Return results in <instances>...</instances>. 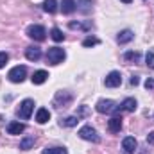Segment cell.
Wrapping results in <instances>:
<instances>
[{
  "label": "cell",
  "instance_id": "cell-1",
  "mask_svg": "<svg viewBox=\"0 0 154 154\" xmlns=\"http://www.w3.org/2000/svg\"><path fill=\"white\" fill-rule=\"evenodd\" d=\"M65 57H66V54H65V50L59 48V47H52V48H48V52H47V63H48V65H59V63H63Z\"/></svg>",
  "mask_w": 154,
  "mask_h": 154
},
{
  "label": "cell",
  "instance_id": "cell-8",
  "mask_svg": "<svg viewBox=\"0 0 154 154\" xmlns=\"http://www.w3.org/2000/svg\"><path fill=\"white\" fill-rule=\"evenodd\" d=\"M70 100H72V95H70L68 91H59V93L56 95V104H57V108H66V106L70 104Z\"/></svg>",
  "mask_w": 154,
  "mask_h": 154
},
{
  "label": "cell",
  "instance_id": "cell-6",
  "mask_svg": "<svg viewBox=\"0 0 154 154\" xmlns=\"http://www.w3.org/2000/svg\"><path fill=\"white\" fill-rule=\"evenodd\" d=\"M27 36L31 39H34V41H43L47 38V31L41 25H29L27 27Z\"/></svg>",
  "mask_w": 154,
  "mask_h": 154
},
{
  "label": "cell",
  "instance_id": "cell-4",
  "mask_svg": "<svg viewBox=\"0 0 154 154\" xmlns=\"http://www.w3.org/2000/svg\"><path fill=\"white\" fill-rule=\"evenodd\" d=\"M79 136H81L82 140H88V142H93V143L100 142V136L97 134V131H95L91 125H82V127L79 129Z\"/></svg>",
  "mask_w": 154,
  "mask_h": 154
},
{
  "label": "cell",
  "instance_id": "cell-21",
  "mask_svg": "<svg viewBox=\"0 0 154 154\" xmlns=\"http://www.w3.org/2000/svg\"><path fill=\"white\" fill-rule=\"evenodd\" d=\"M77 122H79V116H66V118L59 120V125L61 127H74V125H77Z\"/></svg>",
  "mask_w": 154,
  "mask_h": 154
},
{
  "label": "cell",
  "instance_id": "cell-10",
  "mask_svg": "<svg viewBox=\"0 0 154 154\" xmlns=\"http://www.w3.org/2000/svg\"><path fill=\"white\" fill-rule=\"evenodd\" d=\"M25 131V124H22V122H9L7 124V133L9 134H22Z\"/></svg>",
  "mask_w": 154,
  "mask_h": 154
},
{
  "label": "cell",
  "instance_id": "cell-3",
  "mask_svg": "<svg viewBox=\"0 0 154 154\" xmlns=\"http://www.w3.org/2000/svg\"><path fill=\"white\" fill-rule=\"evenodd\" d=\"M32 109H34V100H32V99H25V100L20 104L16 115L20 116L22 120H29L31 115H32Z\"/></svg>",
  "mask_w": 154,
  "mask_h": 154
},
{
  "label": "cell",
  "instance_id": "cell-31",
  "mask_svg": "<svg viewBox=\"0 0 154 154\" xmlns=\"http://www.w3.org/2000/svg\"><path fill=\"white\" fill-rule=\"evenodd\" d=\"M147 142H149V143H154V131L149 134V136H147Z\"/></svg>",
  "mask_w": 154,
  "mask_h": 154
},
{
  "label": "cell",
  "instance_id": "cell-27",
  "mask_svg": "<svg viewBox=\"0 0 154 154\" xmlns=\"http://www.w3.org/2000/svg\"><path fill=\"white\" fill-rule=\"evenodd\" d=\"M145 65H147L149 68H154V52L152 50L147 52V56H145Z\"/></svg>",
  "mask_w": 154,
  "mask_h": 154
},
{
  "label": "cell",
  "instance_id": "cell-32",
  "mask_svg": "<svg viewBox=\"0 0 154 154\" xmlns=\"http://www.w3.org/2000/svg\"><path fill=\"white\" fill-rule=\"evenodd\" d=\"M122 2H125V4H131V0H122Z\"/></svg>",
  "mask_w": 154,
  "mask_h": 154
},
{
  "label": "cell",
  "instance_id": "cell-30",
  "mask_svg": "<svg viewBox=\"0 0 154 154\" xmlns=\"http://www.w3.org/2000/svg\"><path fill=\"white\" fill-rule=\"evenodd\" d=\"M138 82H140V79H138L136 75H133V77H131V84H133V86H136Z\"/></svg>",
  "mask_w": 154,
  "mask_h": 154
},
{
  "label": "cell",
  "instance_id": "cell-15",
  "mask_svg": "<svg viewBox=\"0 0 154 154\" xmlns=\"http://www.w3.org/2000/svg\"><path fill=\"white\" fill-rule=\"evenodd\" d=\"M133 38H134V32H133L131 29H125V31H122V32L118 34L116 41H118L120 45H124V43H129V41H131Z\"/></svg>",
  "mask_w": 154,
  "mask_h": 154
},
{
  "label": "cell",
  "instance_id": "cell-19",
  "mask_svg": "<svg viewBox=\"0 0 154 154\" xmlns=\"http://www.w3.org/2000/svg\"><path fill=\"white\" fill-rule=\"evenodd\" d=\"M34 142H36V138H34L32 134H29V136H25V138L20 142V149H22V151H29V149L34 145Z\"/></svg>",
  "mask_w": 154,
  "mask_h": 154
},
{
  "label": "cell",
  "instance_id": "cell-12",
  "mask_svg": "<svg viewBox=\"0 0 154 154\" xmlns=\"http://www.w3.org/2000/svg\"><path fill=\"white\" fill-rule=\"evenodd\" d=\"M93 4H95V0H77V9L82 14H88V13H91Z\"/></svg>",
  "mask_w": 154,
  "mask_h": 154
},
{
  "label": "cell",
  "instance_id": "cell-18",
  "mask_svg": "<svg viewBox=\"0 0 154 154\" xmlns=\"http://www.w3.org/2000/svg\"><path fill=\"white\" fill-rule=\"evenodd\" d=\"M31 79H32V84H43V82L48 79V72L38 70V72H34V75L31 77Z\"/></svg>",
  "mask_w": 154,
  "mask_h": 154
},
{
  "label": "cell",
  "instance_id": "cell-24",
  "mask_svg": "<svg viewBox=\"0 0 154 154\" xmlns=\"http://www.w3.org/2000/svg\"><path fill=\"white\" fill-rule=\"evenodd\" d=\"M50 38L54 39V41H57V43H59V41H63V39H65V34L61 32V29L54 27V29L50 31Z\"/></svg>",
  "mask_w": 154,
  "mask_h": 154
},
{
  "label": "cell",
  "instance_id": "cell-16",
  "mask_svg": "<svg viewBox=\"0 0 154 154\" xmlns=\"http://www.w3.org/2000/svg\"><path fill=\"white\" fill-rule=\"evenodd\" d=\"M48 120H50V111L45 109V108H39L36 111V122L38 124H47Z\"/></svg>",
  "mask_w": 154,
  "mask_h": 154
},
{
  "label": "cell",
  "instance_id": "cell-7",
  "mask_svg": "<svg viewBox=\"0 0 154 154\" xmlns=\"http://www.w3.org/2000/svg\"><path fill=\"white\" fill-rule=\"evenodd\" d=\"M104 84H106L108 88H116V86H120V84H122V75H120V72H116V70L109 72V74L106 75V79H104Z\"/></svg>",
  "mask_w": 154,
  "mask_h": 154
},
{
  "label": "cell",
  "instance_id": "cell-5",
  "mask_svg": "<svg viewBox=\"0 0 154 154\" xmlns=\"http://www.w3.org/2000/svg\"><path fill=\"white\" fill-rule=\"evenodd\" d=\"M7 77H9V81H11V82H23V81H25V77H27V68L18 65V66H14V68H11V70H9Z\"/></svg>",
  "mask_w": 154,
  "mask_h": 154
},
{
  "label": "cell",
  "instance_id": "cell-22",
  "mask_svg": "<svg viewBox=\"0 0 154 154\" xmlns=\"http://www.w3.org/2000/svg\"><path fill=\"white\" fill-rule=\"evenodd\" d=\"M43 11H47V13H56L57 11V0H45L43 2Z\"/></svg>",
  "mask_w": 154,
  "mask_h": 154
},
{
  "label": "cell",
  "instance_id": "cell-28",
  "mask_svg": "<svg viewBox=\"0 0 154 154\" xmlns=\"http://www.w3.org/2000/svg\"><path fill=\"white\" fill-rule=\"evenodd\" d=\"M7 61H9V54L7 52H0V68H4Z\"/></svg>",
  "mask_w": 154,
  "mask_h": 154
},
{
  "label": "cell",
  "instance_id": "cell-20",
  "mask_svg": "<svg viewBox=\"0 0 154 154\" xmlns=\"http://www.w3.org/2000/svg\"><path fill=\"white\" fill-rule=\"evenodd\" d=\"M77 9V2L75 0H63V13L65 14H70Z\"/></svg>",
  "mask_w": 154,
  "mask_h": 154
},
{
  "label": "cell",
  "instance_id": "cell-29",
  "mask_svg": "<svg viewBox=\"0 0 154 154\" xmlns=\"http://www.w3.org/2000/svg\"><path fill=\"white\" fill-rule=\"evenodd\" d=\"M145 88L147 90H154V79H147L145 81Z\"/></svg>",
  "mask_w": 154,
  "mask_h": 154
},
{
  "label": "cell",
  "instance_id": "cell-2",
  "mask_svg": "<svg viewBox=\"0 0 154 154\" xmlns=\"http://www.w3.org/2000/svg\"><path fill=\"white\" fill-rule=\"evenodd\" d=\"M95 109H97L99 113H118V111H122L120 106H116L115 102L109 100V99H100V100L97 102Z\"/></svg>",
  "mask_w": 154,
  "mask_h": 154
},
{
  "label": "cell",
  "instance_id": "cell-11",
  "mask_svg": "<svg viewBox=\"0 0 154 154\" xmlns=\"http://www.w3.org/2000/svg\"><path fill=\"white\" fill-rule=\"evenodd\" d=\"M25 57L29 59V61H38L39 57H41V48L39 47H27L25 48Z\"/></svg>",
  "mask_w": 154,
  "mask_h": 154
},
{
  "label": "cell",
  "instance_id": "cell-17",
  "mask_svg": "<svg viewBox=\"0 0 154 154\" xmlns=\"http://www.w3.org/2000/svg\"><path fill=\"white\" fill-rule=\"evenodd\" d=\"M136 100L133 99V97H127V99H124V102L120 104V109H124V111H134L136 109Z\"/></svg>",
  "mask_w": 154,
  "mask_h": 154
},
{
  "label": "cell",
  "instance_id": "cell-9",
  "mask_svg": "<svg viewBox=\"0 0 154 154\" xmlns=\"http://www.w3.org/2000/svg\"><path fill=\"white\" fill-rule=\"evenodd\" d=\"M122 149H124L125 154H133L136 151V140L133 136H125L124 142H122Z\"/></svg>",
  "mask_w": 154,
  "mask_h": 154
},
{
  "label": "cell",
  "instance_id": "cell-14",
  "mask_svg": "<svg viewBox=\"0 0 154 154\" xmlns=\"http://www.w3.org/2000/svg\"><path fill=\"white\" fill-rule=\"evenodd\" d=\"M68 27L70 29H77V31H91V27H93V23L88 20V22H70L68 23Z\"/></svg>",
  "mask_w": 154,
  "mask_h": 154
},
{
  "label": "cell",
  "instance_id": "cell-25",
  "mask_svg": "<svg viewBox=\"0 0 154 154\" xmlns=\"http://www.w3.org/2000/svg\"><path fill=\"white\" fill-rule=\"evenodd\" d=\"M124 59L125 61H133V63H140V52H125Z\"/></svg>",
  "mask_w": 154,
  "mask_h": 154
},
{
  "label": "cell",
  "instance_id": "cell-23",
  "mask_svg": "<svg viewBox=\"0 0 154 154\" xmlns=\"http://www.w3.org/2000/svg\"><path fill=\"white\" fill-rule=\"evenodd\" d=\"M43 154H68L65 147H47L43 149Z\"/></svg>",
  "mask_w": 154,
  "mask_h": 154
},
{
  "label": "cell",
  "instance_id": "cell-26",
  "mask_svg": "<svg viewBox=\"0 0 154 154\" xmlns=\"http://www.w3.org/2000/svg\"><path fill=\"white\" fill-rule=\"evenodd\" d=\"M100 43V39L95 38V36H88V38L82 41V47H95V45H99Z\"/></svg>",
  "mask_w": 154,
  "mask_h": 154
},
{
  "label": "cell",
  "instance_id": "cell-13",
  "mask_svg": "<svg viewBox=\"0 0 154 154\" xmlns=\"http://www.w3.org/2000/svg\"><path fill=\"white\" fill-rule=\"evenodd\" d=\"M108 129L111 133H120V129H122V116H111L109 122H108Z\"/></svg>",
  "mask_w": 154,
  "mask_h": 154
}]
</instances>
